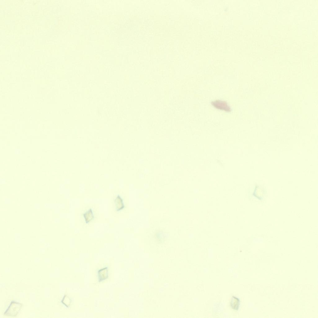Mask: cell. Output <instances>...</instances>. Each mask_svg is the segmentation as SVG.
Returning <instances> with one entry per match:
<instances>
[{
  "label": "cell",
  "instance_id": "1",
  "mask_svg": "<svg viewBox=\"0 0 318 318\" xmlns=\"http://www.w3.org/2000/svg\"><path fill=\"white\" fill-rule=\"evenodd\" d=\"M23 304L13 301L4 313V315L7 316L15 317L17 316L20 311Z\"/></svg>",
  "mask_w": 318,
  "mask_h": 318
},
{
  "label": "cell",
  "instance_id": "2",
  "mask_svg": "<svg viewBox=\"0 0 318 318\" xmlns=\"http://www.w3.org/2000/svg\"><path fill=\"white\" fill-rule=\"evenodd\" d=\"M212 105L216 108L226 112H230L231 109L230 106L226 101L220 100H216L211 102Z\"/></svg>",
  "mask_w": 318,
  "mask_h": 318
},
{
  "label": "cell",
  "instance_id": "3",
  "mask_svg": "<svg viewBox=\"0 0 318 318\" xmlns=\"http://www.w3.org/2000/svg\"><path fill=\"white\" fill-rule=\"evenodd\" d=\"M108 269L107 267L102 268L98 271V281H102L108 278Z\"/></svg>",
  "mask_w": 318,
  "mask_h": 318
},
{
  "label": "cell",
  "instance_id": "4",
  "mask_svg": "<svg viewBox=\"0 0 318 318\" xmlns=\"http://www.w3.org/2000/svg\"><path fill=\"white\" fill-rule=\"evenodd\" d=\"M116 209L119 211L123 209L125 207L123 200L121 196L118 195L114 200Z\"/></svg>",
  "mask_w": 318,
  "mask_h": 318
},
{
  "label": "cell",
  "instance_id": "5",
  "mask_svg": "<svg viewBox=\"0 0 318 318\" xmlns=\"http://www.w3.org/2000/svg\"><path fill=\"white\" fill-rule=\"evenodd\" d=\"M83 215L86 224L89 223L94 218L93 212L92 208L89 209L87 211L83 213Z\"/></svg>",
  "mask_w": 318,
  "mask_h": 318
},
{
  "label": "cell",
  "instance_id": "6",
  "mask_svg": "<svg viewBox=\"0 0 318 318\" xmlns=\"http://www.w3.org/2000/svg\"><path fill=\"white\" fill-rule=\"evenodd\" d=\"M240 303V301L239 298L233 296L230 302L231 307L234 310L238 311V309Z\"/></svg>",
  "mask_w": 318,
  "mask_h": 318
},
{
  "label": "cell",
  "instance_id": "7",
  "mask_svg": "<svg viewBox=\"0 0 318 318\" xmlns=\"http://www.w3.org/2000/svg\"><path fill=\"white\" fill-rule=\"evenodd\" d=\"M61 302L65 305V306L68 307L69 306V303H70V299L67 296L65 295L61 301Z\"/></svg>",
  "mask_w": 318,
  "mask_h": 318
}]
</instances>
